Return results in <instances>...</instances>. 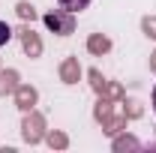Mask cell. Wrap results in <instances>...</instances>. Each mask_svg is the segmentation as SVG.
<instances>
[{
  "mask_svg": "<svg viewBox=\"0 0 156 153\" xmlns=\"http://www.w3.org/2000/svg\"><path fill=\"white\" fill-rule=\"evenodd\" d=\"M75 75H78V63H75V60H69V63L63 66V78L72 84V78H75Z\"/></svg>",
  "mask_w": 156,
  "mask_h": 153,
  "instance_id": "cell-5",
  "label": "cell"
},
{
  "mask_svg": "<svg viewBox=\"0 0 156 153\" xmlns=\"http://www.w3.org/2000/svg\"><path fill=\"white\" fill-rule=\"evenodd\" d=\"M90 51H108V39L105 36H93L90 39Z\"/></svg>",
  "mask_w": 156,
  "mask_h": 153,
  "instance_id": "cell-6",
  "label": "cell"
},
{
  "mask_svg": "<svg viewBox=\"0 0 156 153\" xmlns=\"http://www.w3.org/2000/svg\"><path fill=\"white\" fill-rule=\"evenodd\" d=\"M153 69H156V60H153Z\"/></svg>",
  "mask_w": 156,
  "mask_h": 153,
  "instance_id": "cell-11",
  "label": "cell"
},
{
  "mask_svg": "<svg viewBox=\"0 0 156 153\" xmlns=\"http://www.w3.org/2000/svg\"><path fill=\"white\" fill-rule=\"evenodd\" d=\"M9 39H12V27H9L6 21H0V45H6Z\"/></svg>",
  "mask_w": 156,
  "mask_h": 153,
  "instance_id": "cell-7",
  "label": "cell"
},
{
  "mask_svg": "<svg viewBox=\"0 0 156 153\" xmlns=\"http://www.w3.org/2000/svg\"><path fill=\"white\" fill-rule=\"evenodd\" d=\"M18 102H21V108H30V105L36 102V93L27 90V87H21V90H18Z\"/></svg>",
  "mask_w": 156,
  "mask_h": 153,
  "instance_id": "cell-3",
  "label": "cell"
},
{
  "mask_svg": "<svg viewBox=\"0 0 156 153\" xmlns=\"http://www.w3.org/2000/svg\"><path fill=\"white\" fill-rule=\"evenodd\" d=\"M45 24L54 30V33H60V36H66V33H72V12H48L45 15Z\"/></svg>",
  "mask_w": 156,
  "mask_h": 153,
  "instance_id": "cell-1",
  "label": "cell"
},
{
  "mask_svg": "<svg viewBox=\"0 0 156 153\" xmlns=\"http://www.w3.org/2000/svg\"><path fill=\"white\" fill-rule=\"evenodd\" d=\"M153 111H156V87H153Z\"/></svg>",
  "mask_w": 156,
  "mask_h": 153,
  "instance_id": "cell-10",
  "label": "cell"
},
{
  "mask_svg": "<svg viewBox=\"0 0 156 153\" xmlns=\"http://www.w3.org/2000/svg\"><path fill=\"white\" fill-rule=\"evenodd\" d=\"M24 48H27L30 54H39V39L30 36V30H24Z\"/></svg>",
  "mask_w": 156,
  "mask_h": 153,
  "instance_id": "cell-4",
  "label": "cell"
},
{
  "mask_svg": "<svg viewBox=\"0 0 156 153\" xmlns=\"http://www.w3.org/2000/svg\"><path fill=\"white\" fill-rule=\"evenodd\" d=\"M144 30H147L150 36H156V18H147V21H144Z\"/></svg>",
  "mask_w": 156,
  "mask_h": 153,
  "instance_id": "cell-9",
  "label": "cell"
},
{
  "mask_svg": "<svg viewBox=\"0 0 156 153\" xmlns=\"http://www.w3.org/2000/svg\"><path fill=\"white\" fill-rule=\"evenodd\" d=\"M57 3H60V9H66V12H72V15L90 6V0H57Z\"/></svg>",
  "mask_w": 156,
  "mask_h": 153,
  "instance_id": "cell-2",
  "label": "cell"
},
{
  "mask_svg": "<svg viewBox=\"0 0 156 153\" xmlns=\"http://www.w3.org/2000/svg\"><path fill=\"white\" fill-rule=\"evenodd\" d=\"M18 15L21 18H33V6L30 3H18Z\"/></svg>",
  "mask_w": 156,
  "mask_h": 153,
  "instance_id": "cell-8",
  "label": "cell"
}]
</instances>
